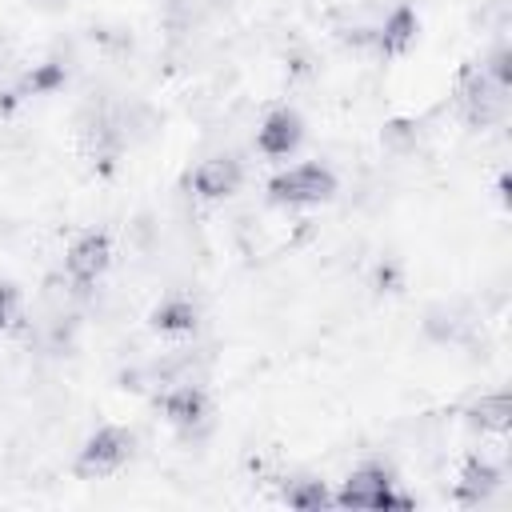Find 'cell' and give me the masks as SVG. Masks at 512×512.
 Here are the masks:
<instances>
[{
	"instance_id": "cell-1",
	"label": "cell",
	"mask_w": 512,
	"mask_h": 512,
	"mask_svg": "<svg viewBox=\"0 0 512 512\" xmlns=\"http://www.w3.org/2000/svg\"><path fill=\"white\" fill-rule=\"evenodd\" d=\"M332 500H336V508H364V512H404V508H412V496H404L396 488L392 468H384L376 460L352 468L340 480V492H332Z\"/></svg>"
},
{
	"instance_id": "cell-2",
	"label": "cell",
	"mask_w": 512,
	"mask_h": 512,
	"mask_svg": "<svg viewBox=\"0 0 512 512\" xmlns=\"http://www.w3.org/2000/svg\"><path fill=\"white\" fill-rule=\"evenodd\" d=\"M336 196V172L328 164H292L268 180V200L284 208H312Z\"/></svg>"
},
{
	"instance_id": "cell-3",
	"label": "cell",
	"mask_w": 512,
	"mask_h": 512,
	"mask_svg": "<svg viewBox=\"0 0 512 512\" xmlns=\"http://www.w3.org/2000/svg\"><path fill=\"white\" fill-rule=\"evenodd\" d=\"M132 448H136V436H132L128 428H120V424H100V428L80 444L72 468H76L80 480H100V476L120 472V468L128 464Z\"/></svg>"
},
{
	"instance_id": "cell-4",
	"label": "cell",
	"mask_w": 512,
	"mask_h": 512,
	"mask_svg": "<svg viewBox=\"0 0 512 512\" xmlns=\"http://www.w3.org/2000/svg\"><path fill=\"white\" fill-rule=\"evenodd\" d=\"M508 92H512V88L496 84L484 68H468V72L460 76V88H456L460 112H464V120H468L472 128H492V124H500V120L508 116Z\"/></svg>"
},
{
	"instance_id": "cell-5",
	"label": "cell",
	"mask_w": 512,
	"mask_h": 512,
	"mask_svg": "<svg viewBox=\"0 0 512 512\" xmlns=\"http://www.w3.org/2000/svg\"><path fill=\"white\" fill-rule=\"evenodd\" d=\"M108 264H112V240L104 232H96V228L80 232L64 252V272H68L72 288H80V292H88L108 272Z\"/></svg>"
},
{
	"instance_id": "cell-6",
	"label": "cell",
	"mask_w": 512,
	"mask_h": 512,
	"mask_svg": "<svg viewBox=\"0 0 512 512\" xmlns=\"http://www.w3.org/2000/svg\"><path fill=\"white\" fill-rule=\"evenodd\" d=\"M156 408L164 412V420L180 432H192L208 420V392L192 380H176V384H164L160 396H156Z\"/></svg>"
},
{
	"instance_id": "cell-7",
	"label": "cell",
	"mask_w": 512,
	"mask_h": 512,
	"mask_svg": "<svg viewBox=\"0 0 512 512\" xmlns=\"http://www.w3.org/2000/svg\"><path fill=\"white\" fill-rule=\"evenodd\" d=\"M300 140H304V120L296 108H272L256 128V152L268 160L292 156L300 148Z\"/></svg>"
},
{
	"instance_id": "cell-8",
	"label": "cell",
	"mask_w": 512,
	"mask_h": 512,
	"mask_svg": "<svg viewBox=\"0 0 512 512\" xmlns=\"http://www.w3.org/2000/svg\"><path fill=\"white\" fill-rule=\"evenodd\" d=\"M240 180H244V168L228 152H216L192 168V192L200 200H228L240 188Z\"/></svg>"
},
{
	"instance_id": "cell-9",
	"label": "cell",
	"mask_w": 512,
	"mask_h": 512,
	"mask_svg": "<svg viewBox=\"0 0 512 512\" xmlns=\"http://www.w3.org/2000/svg\"><path fill=\"white\" fill-rule=\"evenodd\" d=\"M420 32V16L412 4H396L392 12H384V20L372 28V44L380 56H404L416 44Z\"/></svg>"
},
{
	"instance_id": "cell-10",
	"label": "cell",
	"mask_w": 512,
	"mask_h": 512,
	"mask_svg": "<svg viewBox=\"0 0 512 512\" xmlns=\"http://www.w3.org/2000/svg\"><path fill=\"white\" fill-rule=\"evenodd\" d=\"M500 484H504V472H500L492 460L472 456V460L460 468V480H456V504H464V508H480V504H488V500L496 496Z\"/></svg>"
},
{
	"instance_id": "cell-11",
	"label": "cell",
	"mask_w": 512,
	"mask_h": 512,
	"mask_svg": "<svg viewBox=\"0 0 512 512\" xmlns=\"http://www.w3.org/2000/svg\"><path fill=\"white\" fill-rule=\"evenodd\" d=\"M152 328L156 332H164V336H192L196 332V324H200V308H196V300L192 296H164L156 308H152Z\"/></svg>"
},
{
	"instance_id": "cell-12",
	"label": "cell",
	"mask_w": 512,
	"mask_h": 512,
	"mask_svg": "<svg viewBox=\"0 0 512 512\" xmlns=\"http://www.w3.org/2000/svg\"><path fill=\"white\" fill-rule=\"evenodd\" d=\"M464 420L476 428V432H488V436H504L512 428V400L508 392H484L480 400H472L464 408Z\"/></svg>"
},
{
	"instance_id": "cell-13",
	"label": "cell",
	"mask_w": 512,
	"mask_h": 512,
	"mask_svg": "<svg viewBox=\"0 0 512 512\" xmlns=\"http://www.w3.org/2000/svg\"><path fill=\"white\" fill-rule=\"evenodd\" d=\"M280 500H284L288 508H296V512H320V508H336V500H332L328 484H324V480H316V476L288 480Z\"/></svg>"
},
{
	"instance_id": "cell-14",
	"label": "cell",
	"mask_w": 512,
	"mask_h": 512,
	"mask_svg": "<svg viewBox=\"0 0 512 512\" xmlns=\"http://www.w3.org/2000/svg\"><path fill=\"white\" fill-rule=\"evenodd\" d=\"M496 84H504V88H512V52H508V44H496L492 48V56H488V64H480Z\"/></svg>"
},
{
	"instance_id": "cell-15",
	"label": "cell",
	"mask_w": 512,
	"mask_h": 512,
	"mask_svg": "<svg viewBox=\"0 0 512 512\" xmlns=\"http://www.w3.org/2000/svg\"><path fill=\"white\" fill-rule=\"evenodd\" d=\"M12 316H16V288L8 280H0V332L12 324Z\"/></svg>"
}]
</instances>
